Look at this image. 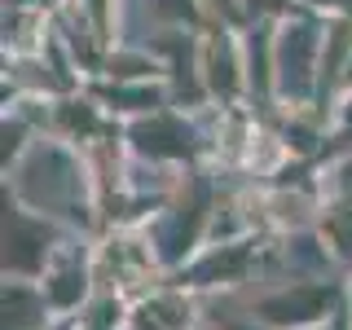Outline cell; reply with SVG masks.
I'll list each match as a JSON object with an SVG mask.
<instances>
[]
</instances>
